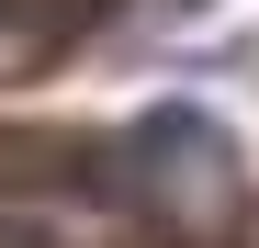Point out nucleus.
<instances>
[{
    "mask_svg": "<svg viewBox=\"0 0 259 248\" xmlns=\"http://www.w3.org/2000/svg\"><path fill=\"white\" fill-rule=\"evenodd\" d=\"M102 192L136 203V215H158L169 237H203V226L237 215V147H226V124H214V113L169 102V113H147L136 136L102 158Z\"/></svg>",
    "mask_w": 259,
    "mask_h": 248,
    "instance_id": "1",
    "label": "nucleus"
}]
</instances>
